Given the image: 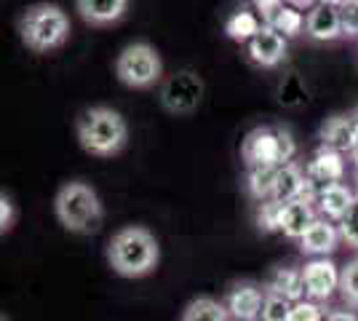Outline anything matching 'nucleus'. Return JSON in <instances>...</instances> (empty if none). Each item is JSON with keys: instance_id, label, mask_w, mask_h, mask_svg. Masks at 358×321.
I'll list each match as a JSON object with an SVG mask.
<instances>
[{"instance_id": "nucleus-1", "label": "nucleus", "mask_w": 358, "mask_h": 321, "mask_svg": "<svg viewBox=\"0 0 358 321\" xmlns=\"http://www.w3.org/2000/svg\"><path fill=\"white\" fill-rule=\"evenodd\" d=\"M75 134L80 148L96 158H113L126 148L129 126L118 110L113 107H89L78 115Z\"/></svg>"}, {"instance_id": "nucleus-2", "label": "nucleus", "mask_w": 358, "mask_h": 321, "mask_svg": "<svg viewBox=\"0 0 358 321\" xmlns=\"http://www.w3.org/2000/svg\"><path fill=\"white\" fill-rule=\"evenodd\" d=\"M158 257L161 252H158L155 236L139 225L120 228L107 244V260L113 265V271L126 278L148 276L158 265Z\"/></svg>"}, {"instance_id": "nucleus-3", "label": "nucleus", "mask_w": 358, "mask_h": 321, "mask_svg": "<svg viewBox=\"0 0 358 321\" xmlns=\"http://www.w3.org/2000/svg\"><path fill=\"white\" fill-rule=\"evenodd\" d=\"M19 38L35 54H51L70 38V16L57 3H35L19 19Z\"/></svg>"}, {"instance_id": "nucleus-4", "label": "nucleus", "mask_w": 358, "mask_h": 321, "mask_svg": "<svg viewBox=\"0 0 358 321\" xmlns=\"http://www.w3.org/2000/svg\"><path fill=\"white\" fill-rule=\"evenodd\" d=\"M54 212L70 233H94L102 225V201L86 183H67L54 199Z\"/></svg>"}, {"instance_id": "nucleus-5", "label": "nucleus", "mask_w": 358, "mask_h": 321, "mask_svg": "<svg viewBox=\"0 0 358 321\" xmlns=\"http://www.w3.org/2000/svg\"><path fill=\"white\" fill-rule=\"evenodd\" d=\"M297 155V142L284 126H257L241 142V158L252 166H286Z\"/></svg>"}, {"instance_id": "nucleus-6", "label": "nucleus", "mask_w": 358, "mask_h": 321, "mask_svg": "<svg viewBox=\"0 0 358 321\" xmlns=\"http://www.w3.org/2000/svg\"><path fill=\"white\" fill-rule=\"evenodd\" d=\"M115 76L129 89H150L164 76L161 54L150 43H129L115 59Z\"/></svg>"}, {"instance_id": "nucleus-7", "label": "nucleus", "mask_w": 358, "mask_h": 321, "mask_svg": "<svg viewBox=\"0 0 358 321\" xmlns=\"http://www.w3.org/2000/svg\"><path fill=\"white\" fill-rule=\"evenodd\" d=\"M203 102V80L193 70H179L161 86V105L171 115H193Z\"/></svg>"}, {"instance_id": "nucleus-8", "label": "nucleus", "mask_w": 358, "mask_h": 321, "mask_svg": "<svg viewBox=\"0 0 358 321\" xmlns=\"http://www.w3.org/2000/svg\"><path fill=\"white\" fill-rule=\"evenodd\" d=\"M340 276L343 271L327 257H318V260L308 262L302 268V281H305V297L315 300V303H324L329 300L334 290H340Z\"/></svg>"}, {"instance_id": "nucleus-9", "label": "nucleus", "mask_w": 358, "mask_h": 321, "mask_svg": "<svg viewBox=\"0 0 358 321\" xmlns=\"http://www.w3.org/2000/svg\"><path fill=\"white\" fill-rule=\"evenodd\" d=\"M262 306H265V290H259L252 281L233 284L224 297V308L230 319L236 321H262Z\"/></svg>"}, {"instance_id": "nucleus-10", "label": "nucleus", "mask_w": 358, "mask_h": 321, "mask_svg": "<svg viewBox=\"0 0 358 321\" xmlns=\"http://www.w3.org/2000/svg\"><path fill=\"white\" fill-rule=\"evenodd\" d=\"M305 174H308V185H310V190H313L315 199H318V193H321L324 187L343 183V177H345L343 153L329 150V148H321V150L313 155V161L305 166Z\"/></svg>"}, {"instance_id": "nucleus-11", "label": "nucleus", "mask_w": 358, "mask_h": 321, "mask_svg": "<svg viewBox=\"0 0 358 321\" xmlns=\"http://www.w3.org/2000/svg\"><path fill=\"white\" fill-rule=\"evenodd\" d=\"M246 57L257 64V67H278L286 59V38L273 27L262 24V30L254 35L246 43Z\"/></svg>"}, {"instance_id": "nucleus-12", "label": "nucleus", "mask_w": 358, "mask_h": 321, "mask_svg": "<svg viewBox=\"0 0 358 321\" xmlns=\"http://www.w3.org/2000/svg\"><path fill=\"white\" fill-rule=\"evenodd\" d=\"M305 35L318 43H331L343 38V22H340V8H331L318 3L313 11L305 16Z\"/></svg>"}, {"instance_id": "nucleus-13", "label": "nucleus", "mask_w": 358, "mask_h": 321, "mask_svg": "<svg viewBox=\"0 0 358 321\" xmlns=\"http://www.w3.org/2000/svg\"><path fill=\"white\" fill-rule=\"evenodd\" d=\"M340 228L327 220V217H318L313 225L308 228V233L299 238V249H302V255H313V257H327L331 255L337 244H340Z\"/></svg>"}, {"instance_id": "nucleus-14", "label": "nucleus", "mask_w": 358, "mask_h": 321, "mask_svg": "<svg viewBox=\"0 0 358 321\" xmlns=\"http://www.w3.org/2000/svg\"><path fill=\"white\" fill-rule=\"evenodd\" d=\"M75 8L91 27H110L123 19L129 0H75Z\"/></svg>"}, {"instance_id": "nucleus-15", "label": "nucleus", "mask_w": 358, "mask_h": 321, "mask_svg": "<svg viewBox=\"0 0 358 321\" xmlns=\"http://www.w3.org/2000/svg\"><path fill=\"white\" fill-rule=\"evenodd\" d=\"M356 193L348 187L345 183H337V185H329V187H324L321 193H318V199H315V204H318V212L324 214L327 220H331V222H343L345 217H348V212L356 206Z\"/></svg>"}, {"instance_id": "nucleus-16", "label": "nucleus", "mask_w": 358, "mask_h": 321, "mask_svg": "<svg viewBox=\"0 0 358 321\" xmlns=\"http://www.w3.org/2000/svg\"><path fill=\"white\" fill-rule=\"evenodd\" d=\"M315 220H318V217H315V209H313V204H310V201H305V199L289 201V204H284V209H281V222H278V230L284 233L286 238L299 241Z\"/></svg>"}, {"instance_id": "nucleus-17", "label": "nucleus", "mask_w": 358, "mask_h": 321, "mask_svg": "<svg viewBox=\"0 0 358 321\" xmlns=\"http://www.w3.org/2000/svg\"><path fill=\"white\" fill-rule=\"evenodd\" d=\"M305 193H308V174H305V169L297 166L294 161L278 169L275 190H273V201L289 204V201L305 199Z\"/></svg>"}, {"instance_id": "nucleus-18", "label": "nucleus", "mask_w": 358, "mask_h": 321, "mask_svg": "<svg viewBox=\"0 0 358 321\" xmlns=\"http://www.w3.org/2000/svg\"><path fill=\"white\" fill-rule=\"evenodd\" d=\"M356 121L358 118H348V115H334L324 123L321 129V139H324V148L329 150H337V153H350V145H353V134H356Z\"/></svg>"}, {"instance_id": "nucleus-19", "label": "nucleus", "mask_w": 358, "mask_h": 321, "mask_svg": "<svg viewBox=\"0 0 358 321\" xmlns=\"http://www.w3.org/2000/svg\"><path fill=\"white\" fill-rule=\"evenodd\" d=\"M265 292L268 294H281L286 300L297 303L305 297V281H302V271H294V268H275L270 273L268 284H265Z\"/></svg>"}, {"instance_id": "nucleus-20", "label": "nucleus", "mask_w": 358, "mask_h": 321, "mask_svg": "<svg viewBox=\"0 0 358 321\" xmlns=\"http://www.w3.org/2000/svg\"><path fill=\"white\" fill-rule=\"evenodd\" d=\"M182 321H230V313L214 297H195L182 311Z\"/></svg>"}, {"instance_id": "nucleus-21", "label": "nucleus", "mask_w": 358, "mask_h": 321, "mask_svg": "<svg viewBox=\"0 0 358 321\" xmlns=\"http://www.w3.org/2000/svg\"><path fill=\"white\" fill-rule=\"evenodd\" d=\"M262 22H265L268 27H273L275 32H281L284 38L299 35V32L305 30V16H302V11L292 8V6H281V8L270 11L268 16H262Z\"/></svg>"}, {"instance_id": "nucleus-22", "label": "nucleus", "mask_w": 358, "mask_h": 321, "mask_svg": "<svg viewBox=\"0 0 358 321\" xmlns=\"http://www.w3.org/2000/svg\"><path fill=\"white\" fill-rule=\"evenodd\" d=\"M281 166H252L246 169V187L257 201H270L275 190V177Z\"/></svg>"}, {"instance_id": "nucleus-23", "label": "nucleus", "mask_w": 358, "mask_h": 321, "mask_svg": "<svg viewBox=\"0 0 358 321\" xmlns=\"http://www.w3.org/2000/svg\"><path fill=\"white\" fill-rule=\"evenodd\" d=\"M262 24H265V22H259L252 11H236V14L224 22V32H227V38H233V41L249 43L254 35L262 30Z\"/></svg>"}, {"instance_id": "nucleus-24", "label": "nucleus", "mask_w": 358, "mask_h": 321, "mask_svg": "<svg viewBox=\"0 0 358 321\" xmlns=\"http://www.w3.org/2000/svg\"><path fill=\"white\" fill-rule=\"evenodd\" d=\"M292 300L281 294H268L265 292V306H262V321H289L292 316Z\"/></svg>"}, {"instance_id": "nucleus-25", "label": "nucleus", "mask_w": 358, "mask_h": 321, "mask_svg": "<svg viewBox=\"0 0 358 321\" xmlns=\"http://www.w3.org/2000/svg\"><path fill=\"white\" fill-rule=\"evenodd\" d=\"M340 292L343 297L350 303V306H358V257L350 260L343 268V276H340Z\"/></svg>"}, {"instance_id": "nucleus-26", "label": "nucleus", "mask_w": 358, "mask_h": 321, "mask_svg": "<svg viewBox=\"0 0 358 321\" xmlns=\"http://www.w3.org/2000/svg\"><path fill=\"white\" fill-rule=\"evenodd\" d=\"M281 209H284V204L281 201H262V206H259V212H257V222H259V228L265 230V233H273V230H278V222H281Z\"/></svg>"}, {"instance_id": "nucleus-27", "label": "nucleus", "mask_w": 358, "mask_h": 321, "mask_svg": "<svg viewBox=\"0 0 358 321\" xmlns=\"http://www.w3.org/2000/svg\"><path fill=\"white\" fill-rule=\"evenodd\" d=\"M289 321H327V311L318 306L315 300H308L302 297L292 306V316Z\"/></svg>"}, {"instance_id": "nucleus-28", "label": "nucleus", "mask_w": 358, "mask_h": 321, "mask_svg": "<svg viewBox=\"0 0 358 321\" xmlns=\"http://www.w3.org/2000/svg\"><path fill=\"white\" fill-rule=\"evenodd\" d=\"M337 228H340V236H343L345 244L353 246V249H358V201H356V206L348 212V217H345Z\"/></svg>"}, {"instance_id": "nucleus-29", "label": "nucleus", "mask_w": 358, "mask_h": 321, "mask_svg": "<svg viewBox=\"0 0 358 321\" xmlns=\"http://www.w3.org/2000/svg\"><path fill=\"white\" fill-rule=\"evenodd\" d=\"M340 22H343V38H358V3L348 0L340 8Z\"/></svg>"}, {"instance_id": "nucleus-30", "label": "nucleus", "mask_w": 358, "mask_h": 321, "mask_svg": "<svg viewBox=\"0 0 358 321\" xmlns=\"http://www.w3.org/2000/svg\"><path fill=\"white\" fill-rule=\"evenodd\" d=\"M14 225V204L8 201V196H3L0 199V228H3V233Z\"/></svg>"}, {"instance_id": "nucleus-31", "label": "nucleus", "mask_w": 358, "mask_h": 321, "mask_svg": "<svg viewBox=\"0 0 358 321\" xmlns=\"http://www.w3.org/2000/svg\"><path fill=\"white\" fill-rule=\"evenodd\" d=\"M254 6L262 11V16H268L270 11H275V8L286 6V0H254Z\"/></svg>"}, {"instance_id": "nucleus-32", "label": "nucleus", "mask_w": 358, "mask_h": 321, "mask_svg": "<svg viewBox=\"0 0 358 321\" xmlns=\"http://www.w3.org/2000/svg\"><path fill=\"white\" fill-rule=\"evenodd\" d=\"M327 321H358V316L353 311H331L327 313Z\"/></svg>"}, {"instance_id": "nucleus-33", "label": "nucleus", "mask_w": 358, "mask_h": 321, "mask_svg": "<svg viewBox=\"0 0 358 321\" xmlns=\"http://www.w3.org/2000/svg\"><path fill=\"white\" fill-rule=\"evenodd\" d=\"M286 6H292L297 11H313L315 6H318V0H286Z\"/></svg>"}, {"instance_id": "nucleus-34", "label": "nucleus", "mask_w": 358, "mask_h": 321, "mask_svg": "<svg viewBox=\"0 0 358 321\" xmlns=\"http://www.w3.org/2000/svg\"><path fill=\"white\" fill-rule=\"evenodd\" d=\"M348 155H350V161L358 166V121H356V134H353V145H350V153Z\"/></svg>"}, {"instance_id": "nucleus-35", "label": "nucleus", "mask_w": 358, "mask_h": 321, "mask_svg": "<svg viewBox=\"0 0 358 321\" xmlns=\"http://www.w3.org/2000/svg\"><path fill=\"white\" fill-rule=\"evenodd\" d=\"M318 3H324V6H331V8H343L348 0H318Z\"/></svg>"}, {"instance_id": "nucleus-36", "label": "nucleus", "mask_w": 358, "mask_h": 321, "mask_svg": "<svg viewBox=\"0 0 358 321\" xmlns=\"http://www.w3.org/2000/svg\"><path fill=\"white\" fill-rule=\"evenodd\" d=\"M356 199H358V187H356Z\"/></svg>"}, {"instance_id": "nucleus-37", "label": "nucleus", "mask_w": 358, "mask_h": 321, "mask_svg": "<svg viewBox=\"0 0 358 321\" xmlns=\"http://www.w3.org/2000/svg\"><path fill=\"white\" fill-rule=\"evenodd\" d=\"M353 3H358V0H353Z\"/></svg>"}]
</instances>
